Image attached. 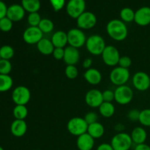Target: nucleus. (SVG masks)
Listing matches in <instances>:
<instances>
[{"label":"nucleus","mask_w":150,"mask_h":150,"mask_svg":"<svg viewBox=\"0 0 150 150\" xmlns=\"http://www.w3.org/2000/svg\"><path fill=\"white\" fill-rule=\"evenodd\" d=\"M106 31L108 36L117 41L124 40L128 35V29L125 22L118 19L110 21L106 26Z\"/></svg>","instance_id":"obj_1"},{"label":"nucleus","mask_w":150,"mask_h":150,"mask_svg":"<svg viewBox=\"0 0 150 150\" xmlns=\"http://www.w3.org/2000/svg\"><path fill=\"white\" fill-rule=\"evenodd\" d=\"M85 45L87 51L91 54L95 56L101 55L106 46L104 39L99 35H93L89 36L86 40Z\"/></svg>","instance_id":"obj_2"},{"label":"nucleus","mask_w":150,"mask_h":150,"mask_svg":"<svg viewBox=\"0 0 150 150\" xmlns=\"http://www.w3.org/2000/svg\"><path fill=\"white\" fill-rule=\"evenodd\" d=\"M88 124L84 119L76 117L70 119L67 125V129L69 133L75 136H79L87 133Z\"/></svg>","instance_id":"obj_3"},{"label":"nucleus","mask_w":150,"mask_h":150,"mask_svg":"<svg viewBox=\"0 0 150 150\" xmlns=\"http://www.w3.org/2000/svg\"><path fill=\"white\" fill-rule=\"evenodd\" d=\"M130 135L120 132L112 138L111 144L114 150H129L133 144Z\"/></svg>","instance_id":"obj_4"},{"label":"nucleus","mask_w":150,"mask_h":150,"mask_svg":"<svg viewBox=\"0 0 150 150\" xmlns=\"http://www.w3.org/2000/svg\"><path fill=\"white\" fill-rule=\"evenodd\" d=\"M67 41L70 46L76 48H80L86 44V37L82 29H70L67 32Z\"/></svg>","instance_id":"obj_5"},{"label":"nucleus","mask_w":150,"mask_h":150,"mask_svg":"<svg viewBox=\"0 0 150 150\" xmlns=\"http://www.w3.org/2000/svg\"><path fill=\"white\" fill-rule=\"evenodd\" d=\"M110 80L111 83L117 86H123L130 79V71L128 69L122 67H116L110 73Z\"/></svg>","instance_id":"obj_6"},{"label":"nucleus","mask_w":150,"mask_h":150,"mask_svg":"<svg viewBox=\"0 0 150 150\" xmlns=\"http://www.w3.org/2000/svg\"><path fill=\"white\" fill-rule=\"evenodd\" d=\"M114 95L115 100L120 105H127L130 103L134 96L133 89L127 85L117 86L114 91Z\"/></svg>","instance_id":"obj_7"},{"label":"nucleus","mask_w":150,"mask_h":150,"mask_svg":"<svg viewBox=\"0 0 150 150\" xmlns=\"http://www.w3.org/2000/svg\"><path fill=\"white\" fill-rule=\"evenodd\" d=\"M101 56L103 62L109 67H114L118 64L120 58L118 49L114 45H106Z\"/></svg>","instance_id":"obj_8"},{"label":"nucleus","mask_w":150,"mask_h":150,"mask_svg":"<svg viewBox=\"0 0 150 150\" xmlns=\"http://www.w3.org/2000/svg\"><path fill=\"white\" fill-rule=\"evenodd\" d=\"M31 98L30 90L25 86H18L12 93V99L16 105H26Z\"/></svg>","instance_id":"obj_9"},{"label":"nucleus","mask_w":150,"mask_h":150,"mask_svg":"<svg viewBox=\"0 0 150 150\" xmlns=\"http://www.w3.org/2000/svg\"><path fill=\"white\" fill-rule=\"evenodd\" d=\"M86 2L84 0H70L66 6V10L70 17L77 19L85 12Z\"/></svg>","instance_id":"obj_10"},{"label":"nucleus","mask_w":150,"mask_h":150,"mask_svg":"<svg viewBox=\"0 0 150 150\" xmlns=\"http://www.w3.org/2000/svg\"><path fill=\"white\" fill-rule=\"evenodd\" d=\"M77 26L80 29H90L97 23V17L93 13L85 11L77 19Z\"/></svg>","instance_id":"obj_11"},{"label":"nucleus","mask_w":150,"mask_h":150,"mask_svg":"<svg viewBox=\"0 0 150 150\" xmlns=\"http://www.w3.org/2000/svg\"><path fill=\"white\" fill-rule=\"evenodd\" d=\"M43 38V33L38 26H29L23 32V39L29 45L38 44Z\"/></svg>","instance_id":"obj_12"},{"label":"nucleus","mask_w":150,"mask_h":150,"mask_svg":"<svg viewBox=\"0 0 150 150\" xmlns=\"http://www.w3.org/2000/svg\"><path fill=\"white\" fill-rule=\"evenodd\" d=\"M133 84L134 87L140 92L146 91L150 87L149 76L145 72H137L133 77Z\"/></svg>","instance_id":"obj_13"},{"label":"nucleus","mask_w":150,"mask_h":150,"mask_svg":"<svg viewBox=\"0 0 150 150\" xmlns=\"http://www.w3.org/2000/svg\"><path fill=\"white\" fill-rule=\"evenodd\" d=\"M85 102L91 108H99L104 102L102 92L96 89H90L85 95Z\"/></svg>","instance_id":"obj_14"},{"label":"nucleus","mask_w":150,"mask_h":150,"mask_svg":"<svg viewBox=\"0 0 150 150\" xmlns=\"http://www.w3.org/2000/svg\"><path fill=\"white\" fill-rule=\"evenodd\" d=\"M134 21L141 26H146L150 24V7H142L135 12Z\"/></svg>","instance_id":"obj_15"},{"label":"nucleus","mask_w":150,"mask_h":150,"mask_svg":"<svg viewBox=\"0 0 150 150\" xmlns=\"http://www.w3.org/2000/svg\"><path fill=\"white\" fill-rule=\"evenodd\" d=\"M25 12L21 4H12L7 8V17L13 22L20 21L24 18Z\"/></svg>","instance_id":"obj_16"},{"label":"nucleus","mask_w":150,"mask_h":150,"mask_svg":"<svg viewBox=\"0 0 150 150\" xmlns=\"http://www.w3.org/2000/svg\"><path fill=\"white\" fill-rule=\"evenodd\" d=\"M80 59V53L78 48L72 46L64 48V62L67 65H76Z\"/></svg>","instance_id":"obj_17"},{"label":"nucleus","mask_w":150,"mask_h":150,"mask_svg":"<svg viewBox=\"0 0 150 150\" xmlns=\"http://www.w3.org/2000/svg\"><path fill=\"white\" fill-rule=\"evenodd\" d=\"M76 145L79 150H92L95 146V139L86 133L78 136Z\"/></svg>","instance_id":"obj_18"},{"label":"nucleus","mask_w":150,"mask_h":150,"mask_svg":"<svg viewBox=\"0 0 150 150\" xmlns=\"http://www.w3.org/2000/svg\"><path fill=\"white\" fill-rule=\"evenodd\" d=\"M27 131V124L25 120H15L10 125V132L14 136L22 137Z\"/></svg>","instance_id":"obj_19"},{"label":"nucleus","mask_w":150,"mask_h":150,"mask_svg":"<svg viewBox=\"0 0 150 150\" xmlns=\"http://www.w3.org/2000/svg\"><path fill=\"white\" fill-rule=\"evenodd\" d=\"M85 80L91 85H98L102 81V74L96 68H89L83 74Z\"/></svg>","instance_id":"obj_20"},{"label":"nucleus","mask_w":150,"mask_h":150,"mask_svg":"<svg viewBox=\"0 0 150 150\" xmlns=\"http://www.w3.org/2000/svg\"><path fill=\"white\" fill-rule=\"evenodd\" d=\"M132 142L136 145L144 144L147 138L146 130L142 127H136L132 130L130 134Z\"/></svg>","instance_id":"obj_21"},{"label":"nucleus","mask_w":150,"mask_h":150,"mask_svg":"<svg viewBox=\"0 0 150 150\" xmlns=\"http://www.w3.org/2000/svg\"><path fill=\"white\" fill-rule=\"evenodd\" d=\"M51 42L55 48H63L68 44L67 34L63 31H57L54 32L51 38Z\"/></svg>","instance_id":"obj_22"},{"label":"nucleus","mask_w":150,"mask_h":150,"mask_svg":"<svg viewBox=\"0 0 150 150\" xmlns=\"http://www.w3.org/2000/svg\"><path fill=\"white\" fill-rule=\"evenodd\" d=\"M37 48L40 54L48 56L53 54L55 47L54 46L51 40L47 39V38H42L38 42Z\"/></svg>","instance_id":"obj_23"},{"label":"nucleus","mask_w":150,"mask_h":150,"mask_svg":"<svg viewBox=\"0 0 150 150\" xmlns=\"http://www.w3.org/2000/svg\"><path fill=\"white\" fill-rule=\"evenodd\" d=\"M87 133H89L94 139H100L105 133V128L101 123L97 122L88 126Z\"/></svg>","instance_id":"obj_24"},{"label":"nucleus","mask_w":150,"mask_h":150,"mask_svg":"<svg viewBox=\"0 0 150 150\" xmlns=\"http://www.w3.org/2000/svg\"><path fill=\"white\" fill-rule=\"evenodd\" d=\"M21 5L25 11L32 13L39 11L41 4L40 0H21Z\"/></svg>","instance_id":"obj_25"},{"label":"nucleus","mask_w":150,"mask_h":150,"mask_svg":"<svg viewBox=\"0 0 150 150\" xmlns=\"http://www.w3.org/2000/svg\"><path fill=\"white\" fill-rule=\"evenodd\" d=\"M99 111L101 116L105 118L113 117L115 113V106L112 103L103 102L99 107Z\"/></svg>","instance_id":"obj_26"},{"label":"nucleus","mask_w":150,"mask_h":150,"mask_svg":"<svg viewBox=\"0 0 150 150\" xmlns=\"http://www.w3.org/2000/svg\"><path fill=\"white\" fill-rule=\"evenodd\" d=\"M13 85V80L9 75L0 74V92L10 90Z\"/></svg>","instance_id":"obj_27"},{"label":"nucleus","mask_w":150,"mask_h":150,"mask_svg":"<svg viewBox=\"0 0 150 150\" xmlns=\"http://www.w3.org/2000/svg\"><path fill=\"white\" fill-rule=\"evenodd\" d=\"M13 114L16 120H24L28 115V109L26 105H16L13 108Z\"/></svg>","instance_id":"obj_28"},{"label":"nucleus","mask_w":150,"mask_h":150,"mask_svg":"<svg viewBox=\"0 0 150 150\" xmlns=\"http://www.w3.org/2000/svg\"><path fill=\"white\" fill-rule=\"evenodd\" d=\"M120 18L123 22L130 23L134 21L135 12L130 7H125L120 11Z\"/></svg>","instance_id":"obj_29"},{"label":"nucleus","mask_w":150,"mask_h":150,"mask_svg":"<svg viewBox=\"0 0 150 150\" xmlns=\"http://www.w3.org/2000/svg\"><path fill=\"white\" fill-rule=\"evenodd\" d=\"M15 54L13 47L8 45H4L0 48V57L2 59L10 60Z\"/></svg>","instance_id":"obj_30"},{"label":"nucleus","mask_w":150,"mask_h":150,"mask_svg":"<svg viewBox=\"0 0 150 150\" xmlns=\"http://www.w3.org/2000/svg\"><path fill=\"white\" fill-rule=\"evenodd\" d=\"M39 29H40L42 33H50L54 30V25L51 20L48 18H43L41 20L39 26Z\"/></svg>","instance_id":"obj_31"},{"label":"nucleus","mask_w":150,"mask_h":150,"mask_svg":"<svg viewBox=\"0 0 150 150\" xmlns=\"http://www.w3.org/2000/svg\"><path fill=\"white\" fill-rule=\"evenodd\" d=\"M139 122L145 127H150V108L141 111Z\"/></svg>","instance_id":"obj_32"},{"label":"nucleus","mask_w":150,"mask_h":150,"mask_svg":"<svg viewBox=\"0 0 150 150\" xmlns=\"http://www.w3.org/2000/svg\"><path fill=\"white\" fill-rule=\"evenodd\" d=\"M12 70V64L10 60L0 59V74L9 75Z\"/></svg>","instance_id":"obj_33"},{"label":"nucleus","mask_w":150,"mask_h":150,"mask_svg":"<svg viewBox=\"0 0 150 150\" xmlns=\"http://www.w3.org/2000/svg\"><path fill=\"white\" fill-rule=\"evenodd\" d=\"M13 26V22L10 19L6 17L0 20V30L3 32H8L12 29Z\"/></svg>","instance_id":"obj_34"},{"label":"nucleus","mask_w":150,"mask_h":150,"mask_svg":"<svg viewBox=\"0 0 150 150\" xmlns=\"http://www.w3.org/2000/svg\"><path fill=\"white\" fill-rule=\"evenodd\" d=\"M41 20H42V18H41L40 15L38 13V12L29 13L27 18L28 23L30 25V26H38Z\"/></svg>","instance_id":"obj_35"},{"label":"nucleus","mask_w":150,"mask_h":150,"mask_svg":"<svg viewBox=\"0 0 150 150\" xmlns=\"http://www.w3.org/2000/svg\"><path fill=\"white\" fill-rule=\"evenodd\" d=\"M65 76L69 79H75L79 76V70L76 65H67L65 68Z\"/></svg>","instance_id":"obj_36"},{"label":"nucleus","mask_w":150,"mask_h":150,"mask_svg":"<svg viewBox=\"0 0 150 150\" xmlns=\"http://www.w3.org/2000/svg\"><path fill=\"white\" fill-rule=\"evenodd\" d=\"M118 64L120 67H123V68L128 69L132 64V60L127 56H122V57H120Z\"/></svg>","instance_id":"obj_37"},{"label":"nucleus","mask_w":150,"mask_h":150,"mask_svg":"<svg viewBox=\"0 0 150 150\" xmlns=\"http://www.w3.org/2000/svg\"><path fill=\"white\" fill-rule=\"evenodd\" d=\"M84 120L86 121V122L87 123L88 125L91 124H93V123L97 122L98 120V114L95 112H88L87 114H86V115L84 116Z\"/></svg>","instance_id":"obj_38"},{"label":"nucleus","mask_w":150,"mask_h":150,"mask_svg":"<svg viewBox=\"0 0 150 150\" xmlns=\"http://www.w3.org/2000/svg\"><path fill=\"white\" fill-rule=\"evenodd\" d=\"M103 98L104 102L112 103L113 100H115V95H114V91L106 89L102 92Z\"/></svg>","instance_id":"obj_39"},{"label":"nucleus","mask_w":150,"mask_h":150,"mask_svg":"<svg viewBox=\"0 0 150 150\" xmlns=\"http://www.w3.org/2000/svg\"><path fill=\"white\" fill-rule=\"evenodd\" d=\"M51 6L56 12L61 10L65 4V0H50Z\"/></svg>","instance_id":"obj_40"},{"label":"nucleus","mask_w":150,"mask_h":150,"mask_svg":"<svg viewBox=\"0 0 150 150\" xmlns=\"http://www.w3.org/2000/svg\"><path fill=\"white\" fill-rule=\"evenodd\" d=\"M140 112L141 111L139 110L136 109V108H133L131 109L127 114V118L130 120V121L136 122L139 121V116H140Z\"/></svg>","instance_id":"obj_41"},{"label":"nucleus","mask_w":150,"mask_h":150,"mask_svg":"<svg viewBox=\"0 0 150 150\" xmlns=\"http://www.w3.org/2000/svg\"><path fill=\"white\" fill-rule=\"evenodd\" d=\"M53 57L57 60H62L64 59V48H55L52 54Z\"/></svg>","instance_id":"obj_42"},{"label":"nucleus","mask_w":150,"mask_h":150,"mask_svg":"<svg viewBox=\"0 0 150 150\" xmlns=\"http://www.w3.org/2000/svg\"><path fill=\"white\" fill-rule=\"evenodd\" d=\"M7 8L8 7H7L5 3L2 1H0V20L7 16Z\"/></svg>","instance_id":"obj_43"},{"label":"nucleus","mask_w":150,"mask_h":150,"mask_svg":"<svg viewBox=\"0 0 150 150\" xmlns=\"http://www.w3.org/2000/svg\"><path fill=\"white\" fill-rule=\"evenodd\" d=\"M97 150H114L113 149L112 146L111 144L103 143L100 144L97 148Z\"/></svg>","instance_id":"obj_44"},{"label":"nucleus","mask_w":150,"mask_h":150,"mask_svg":"<svg viewBox=\"0 0 150 150\" xmlns=\"http://www.w3.org/2000/svg\"><path fill=\"white\" fill-rule=\"evenodd\" d=\"M92 62H93V60L91 58H86L83 60V67L86 70L91 68V66H92Z\"/></svg>","instance_id":"obj_45"},{"label":"nucleus","mask_w":150,"mask_h":150,"mask_svg":"<svg viewBox=\"0 0 150 150\" xmlns=\"http://www.w3.org/2000/svg\"><path fill=\"white\" fill-rule=\"evenodd\" d=\"M134 150H150V146L146 144H142L136 145Z\"/></svg>","instance_id":"obj_46"},{"label":"nucleus","mask_w":150,"mask_h":150,"mask_svg":"<svg viewBox=\"0 0 150 150\" xmlns=\"http://www.w3.org/2000/svg\"><path fill=\"white\" fill-rule=\"evenodd\" d=\"M0 150H4V149H3V148L1 147V146H0Z\"/></svg>","instance_id":"obj_47"},{"label":"nucleus","mask_w":150,"mask_h":150,"mask_svg":"<svg viewBox=\"0 0 150 150\" xmlns=\"http://www.w3.org/2000/svg\"><path fill=\"white\" fill-rule=\"evenodd\" d=\"M0 59H1V57H0Z\"/></svg>","instance_id":"obj_48"},{"label":"nucleus","mask_w":150,"mask_h":150,"mask_svg":"<svg viewBox=\"0 0 150 150\" xmlns=\"http://www.w3.org/2000/svg\"><path fill=\"white\" fill-rule=\"evenodd\" d=\"M0 1H1V0H0Z\"/></svg>","instance_id":"obj_49"}]
</instances>
